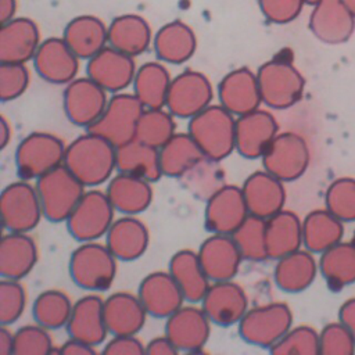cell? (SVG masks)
I'll list each match as a JSON object with an SVG mask.
<instances>
[{
  "label": "cell",
  "instance_id": "obj_52",
  "mask_svg": "<svg viewBox=\"0 0 355 355\" xmlns=\"http://www.w3.org/2000/svg\"><path fill=\"white\" fill-rule=\"evenodd\" d=\"M304 4L305 0H258L265 19L276 25L293 22L301 14Z\"/></svg>",
  "mask_w": 355,
  "mask_h": 355
},
{
  "label": "cell",
  "instance_id": "obj_20",
  "mask_svg": "<svg viewBox=\"0 0 355 355\" xmlns=\"http://www.w3.org/2000/svg\"><path fill=\"white\" fill-rule=\"evenodd\" d=\"M219 104L236 118L251 112L262 104L257 72L240 67L227 72L218 85Z\"/></svg>",
  "mask_w": 355,
  "mask_h": 355
},
{
  "label": "cell",
  "instance_id": "obj_12",
  "mask_svg": "<svg viewBox=\"0 0 355 355\" xmlns=\"http://www.w3.org/2000/svg\"><path fill=\"white\" fill-rule=\"evenodd\" d=\"M214 87L200 71L184 69L172 78L165 108L176 118L190 119L212 104Z\"/></svg>",
  "mask_w": 355,
  "mask_h": 355
},
{
  "label": "cell",
  "instance_id": "obj_33",
  "mask_svg": "<svg viewBox=\"0 0 355 355\" xmlns=\"http://www.w3.org/2000/svg\"><path fill=\"white\" fill-rule=\"evenodd\" d=\"M168 270L178 283L186 301L190 304L201 302L212 282L200 262L198 252L189 248L176 251L169 259Z\"/></svg>",
  "mask_w": 355,
  "mask_h": 355
},
{
  "label": "cell",
  "instance_id": "obj_19",
  "mask_svg": "<svg viewBox=\"0 0 355 355\" xmlns=\"http://www.w3.org/2000/svg\"><path fill=\"white\" fill-rule=\"evenodd\" d=\"M79 60L64 37H47L42 40L36 51L33 67L43 80L53 85H68L78 75Z\"/></svg>",
  "mask_w": 355,
  "mask_h": 355
},
{
  "label": "cell",
  "instance_id": "obj_26",
  "mask_svg": "<svg viewBox=\"0 0 355 355\" xmlns=\"http://www.w3.org/2000/svg\"><path fill=\"white\" fill-rule=\"evenodd\" d=\"M65 329L71 338H76L93 347L103 344L108 334L104 319V300L94 293L80 297L73 302Z\"/></svg>",
  "mask_w": 355,
  "mask_h": 355
},
{
  "label": "cell",
  "instance_id": "obj_40",
  "mask_svg": "<svg viewBox=\"0 0 355 355\" xmlns=\"http://www.w3.org/2000/svg\"><path fill=\"white\" fill-rule=\"evenodd\" d=\"M159 150L162 176L179 179L204 157L189 132H176Z\"/></svg>",
  "mask_w": 355,
  "mask_h": 355
},
{
  "label": "cell",
  "instance_id": "obj_41",
  "mask_svg": "<svg viewBox=\"0 0 355 355\" xmlns=\"http://www.w3.org/2000/svg\"><path fill=\"white\" fill-rule=\"evenodd\" d=\"M318 265L331 290H341L355 283V244L337 243L320 254Z\"/></svg>",
  "mask_w": 355,
  "mask_h": 355
},
{
  "label": "cell",
  "instance_id": "obj_28",
  "mask_svg": "<svg viewBox=\"0 0 355 355\" xmlns=\"http://www.w3.org/2000/svg\"><path fill=\"white\" fill-rule=\"evenodd\" d=\"M39 250L29 233L7 232L0 241V276L1 279L21 280L36 266Z\"/></svg>",
  "mask_w": 355,
  "mask_h": 355
},
{
  "label": "cell",
  "instance_id": "obj_13",
  "mask_svg": "<svg viewBox=\"0 0 355 355\" xmlns=\"http://www.w3.org/2000/svg\"><path fill=\"white\" fill-rule=\"evenodd\" d=\"M108 92L89 76L75 78L65 85L62 107L67 119L80 128L92 126L104 112L108 104Z\"/></svg>",
  "mask_w": 355,
  "mask_h": 355
},
{
  "label": "cell",
  "instance_id": "obj_15",
  "mask_svg": "<svg viewBox=\"0 0 355 355\" xmlns=\"http://www.w3.org/2000/svg\"><path fill=\"white\" fill-rule=\"evenodd\" d=\"M248 215L241 187L225 184L205 201L204 225L209 233L233 234Z\"/></svg>",
  "mask_w": 355,
  "mask_h": 355
},
{
  "label": "cell",
  "instance_id": "obj_45",
  "mask_svg": "<svg viewBox=\"0 0 355 355\" xmlns=\"http://www.w3.org/2000/svg\"><path fill=\"white\" fill-rule=\"evenodd\" d=\"M175 115L166 108H144L136 129V139L161 148L175 133Z\"/></svg>",
  "mask_w": 355,
  "mask_h": 355
},
{
  "label": "cell",
  "instance_id": "obj_46",
  "mask_svg": "<svg viewBox=\"0 0 355 355\" xmlns=\"http://www.w3.org/2000/svg\"><path fill=\"white\" fill-rule=\"evenodd\" d=\"M326 209L343 222L355 220V179L338 178L326 190Z\"/></svg>",
  "mask_w": 355,
  "mask_h": 355
},
{
  "label": "cell",
  "instance_id": "obj_35",
  "mask_svg": "<svg viewBox=\"0 0 355 355\" xmlns=\"http://www.w3.org/2000/svg\"><path fill=\"white\" fill-rule=\"evenodd\" d=\"M318 270L319 265L313 252L300 248L276 259L273 280L284 293H301L313 283Z\"/></svg>",
  "mask_w": 355,
  "mask_h": 355
},
{
  "label": "cell",
  "instance_id": "obj_54",
  "mask_svg": "<svg viewBox=\"0 0 355 355\" xmlns=\"http://www.w3.org/2000/svg\"><path fill=\"white\" fill-rule=\"evenodd\" d=\"M178 352V348L166 334L154 337L146 344V354L148 355H173Z\"/></svg>",
  "mask_w": 355,
  "mask_h": 355
},
{
  "label": "cell",
  "instance_id": "obj_31",
  "mask_svg": "<svg viewBox=\"0 0 355 355\" xmlns=\"http://www.w3.org/2000/svg\"><path fill=\"white\" fill-rule=\"evenodd\" d=\"M105 194L116 212L137 215L146 211L153 201L151 182L118 172L107 182Z\"/></svg>",
  "mask_w": 355,
  "mask_h": 355
},
{
  "label": "cell",
  "instance_id": "obj_25",
  "mask_svg": "<svg viewBox=\"0 0 355 355\" xmlns=\"http://www.w3.org/2000/svg\"><path fill=\"white\" fill-rule=\"evenodd\" d=\"M197 252L211 282L232 280L239 273L243 257L232 234L211 233Z\"/></svg>",
  "mask_w": 355,
  "mask_h": 355
},
{
  "label": "cell",
  "instance_id": "obj_27",
  "mask_svg": "<svg viewBox=\"0 0 355 355\" xmlns=\"http://www.w3.org/2000/svg\"><path fill=\"white\" fill-rule=\"evenodd\" d=\"M105 244L118 261L130 262L147 251L150 232L136 215H123L112 222L105 234Z\"/></svg>",
  "mask_w": 355,
  "mask_h": 355
},
{
  "label": "cell",
  "instance_id": "obj_34",
  "mask_svg": "<svg viewBox=\"0 0 355 355\" xmlns=\"http://www.w3.org/2000/svg\"><path fill=\"white\" fill-rule=\"evenodd\" d=\"M153 39L147 19L137 14L118 15L108 25V44L133 58L146 53Z\"/></svg>",
  "mask_w": 355,
  "mask_h": 355
},
{
  "label": "cell",
  "instance_id": "obj_18",
  "mask_svg": "<svg viewBox=\"0 0 355 355\" xmlns=\"http://www.w3.org/2000/svg\"><path fill=\"white\" fill-rule=\"evenodd\" d=\"M279 133V123L270 111L257 108L236 118V151L247 159L262 158Z\"/></svg>",
  "mask_w": 355,
  "mask_h": 355
},
{
  "label": "cell",
  "instance_id": "obj_17",
  "mask_svg": "<svg viewBox=\"0 0 355 355\" xmlns=\"http://www.w3.org/2000/svg\"><path fill=\"white\" fill-rule=\"evenodd\" d=\"M135 58L110 44L87 60L86 73L108 93H119L133 85L136 76Z\"/></svg>",
  "mask_w": 355,
  "mask_h": 355
},
{
  "label": "cell",
  "instance_id": "obj_7",
  "mask_svg": "<svg viewBox=\"0 0 355 355\" xmlns=\"http://www.w3.org/2000/svg\"><path fill=\"white\" fill-rule=\"evenodd\" d=\"M67 146L49 132H32L15 150V168L21 179L37 180L40 176L64 164Z\"/></svg>",
  "mask_w": 355,
  "mask_h": 355
},
{
  "label": "cell",
  "instance_id": "obj_36",
  "mask_svg": "<svg viewBox=\"0 0 355 355\" xmlns=\"http://www.w3.org/2000/svg\"><path fill=\"white\" fill-rule=\"evenodd\" d=\"M302 245V220L290 209L266 219V248L270 259L288 255Z\"/></svg>",
  "mask_w": 355,
  "mask_h": 355
},
{
  "label": "cell",
  "instance_id": "obj_1",
  "mask_svg": "<svg viewBox=\"0 0 355 355\" xmlns=\"http://www.w3.org/2000/svg\"><path fill=\"white\" fill-rule=\"evenodd\" d=\"M64 165L86 187H97L108 182L116 169V147L86 130L67 144Z\"/></svg>",
  "mask_w": 355,
  "mask_h": 355
},
{
  "label": "cell",
  "instance_id": "obj_2",
  "mask_svg": "<svg viewBox=\"0 0 355 355\" xmlns=\"http://www.w3.org/2000/svg\"><path fill=\"white\" fill-rule=\"evenodd\" d=\"M187 132L212 159L223 161L236 151V116L220 104H211L190 118Z\"/></svg>",
  "mask_w": 355,
  "mask_h": 355
},
{
  "label": "cell",
  "instance_id": "obj_44",
  "mask_svg": "<svg viewBox=\"0 0 355 355\" xmlns=\"http://www.w3.org/2000/svg\"><path fill=\"white\" fill-rule=\"evenodd\" d=\"M243 259L262 262L269 258L266 248V219L248 215L232 234Z\"/></svg>",
  "mask_w": 355,
  "mask_h": 355
},
{
  "label": "cell",
  "instance_id": "obj_29",
  "mask_svg": "<svg viewBox=\"0 0 355 355\" xmlns=\"http://www.w3.org/2000/svg\"><path fill=\"white\" fill-rule=\"evenodd\" d=\"M147 316L137 294L116 291L104 300V319L111 336L137 334L144 327Z\"/></svg>",
  "mask_w": 355,
  "mask_h": 355
},
{
  "label": "cell",
  "instance_id": "obj_43",
  "mask_svg": "<svg viewBox=\"0 0 355 355\" xmlns=\"http://www.w3.org/2000/svg\"><path fill=\"white\" fill-rule=\"evenodd\" d=\"M72 308L73 302L67 293L57 288H50L42 291L35 298L32 316L33 320L40 326L49 330H57L67 326Z\"/></svg>",
  "mask_w": 355,
  "mask_h": 355
},
{
  "label": "cell",
  "instance_id": "obj_38",
  "mask_svg": "<svg viewBox=\"0 0 355 355\" xmlns=\"http://www.w3.org/2000/svg\"><path fill=\"white\" fill-rule=\"evenodd\" d=\"M172 76L164 62L148 61L137 68L133 93L144 108H165Z\"/></svg>",
  "mask_w": 355,
  "mask_h": 355
},
{
  "label": "cell",
  "instance_id": "obj_5",
  "mask_svg": "<svg viewBox=\"0 0 355 355\" xmlns=\"http://www.w3.org/2000/svg\"><path fill=\"white\" fill-rule=\"evenodd\" d=\"M43 218L53 223L65 222L85 194V184L62 164L36 180Z\"/></svg>",
  "mask_w": 355,
  "mask_h": 355
},
{
  "label": "cell",
  "instance_id": "obj_37",
  "mask_svg": "<svg viewBox=\"0 0 355 355\" xmlns=\"http://www.w3.org/2000/svg\"><path fill=\"white\" fill-rule=\"evenodd\" d=\"M116 171L154 183L162 176L159 150L133 139L116 147Z\"/></svg>",
  "mask_w": 355,
  "mask_h": 355
},
{
  "label": "cell",
  "instance_id": "obj_9",
  "mask_svg": "<svg viewBox=\"0 0 355 355\" xmlns=\"http://www.w3.org/2000/svg\"><path fill=\"white\" fill-rule=\"evenodd\" d=\"M115 208L105 191L92 187L85 191L75 209L65 220L69 234L79 243L97 241L105 237L115 220Z\"/></svg>",
  "mask_w": 355,
  "mask_h": 355
},
{
  "label": "cell",
  "instance_id": "obj_30",
  "mask_svg": "<svg viewBox=\"0 0 355 355\" xmlns=\"http://www.w3.org/2000/svg\"><path fill=\"white\" fill-rule=\"evenodd\" d=\"M155 55L164 64L180 65L187 62L197 50V36L183 21H171L162 25L153 39Z\"/></svg>",
  "mask_w": 355,
  "mask_h": 355
},
{
  "label": "cell",
  "instance_id": "obj_14",
  "mask_svg": "<svg viewBox=\"0 0 355 355\" xmlns=\"http://www.w3.org/2000/svg\"><path fill=\"white\" fill-rule=\"evenodd\" d=\"M201 308L212 324L222 327L239 324L250 309L245 290L233 279L212 282L201 300Z\"/></svg>",
  "mask_w": 355,
  "mask_h": 355
},
{
  "label": "cell",
  "instance_id": "obj_24",
  "mask_svg": "<svg viewBox=\"0 0 355 355\" xmlns=\"http://www.w3.org/2000/svg\"><path fill=\"white\" fill-rule=\"evenodd\" d=\"M241 190L251 215L268 219L284 209V182L265 169L255 171L248 175L241 186Z\"/></svg>",
  "mask_w": 355,
  "mask_h": 355
},
{
  "label": "cell",
  "instance_id": "obj_32",
  "mask_svg": "<svg viewBox=\"0 0 355 355\" xmlns=\"http://www.w3.org/2000/svg\"><path fill=\"white\" fill-rule=\"evenodd\" d=\"M64 40L82 60H90L108 46V26L96 15H78L64 28Z\"/></svg>",
  "mask_w": 355,
  "mask_h": 355
},
{
  "label": "cell",
  "instance_id": "obj_53",
  "mask_svg": "<svg viewBox=\"0 0 355 355\" xmlns=\"http://www.w3.org/2000/svg\"><path fill=\"white\" fill-rule=\"evenodd\" d=\"M101 352L105 355H141L146 354V347L136 334L112 336V338L104 344Z\"/></svg>",
  "mask_w": 355,
  "mask_h": 355
},
{
  "label": "cell",
  "instance_id": "obj_6",
  "mask_svg": "<svg viewBox=\"0 0 355 355\" xmlns=\"http://www.w3.org/2000/svg\"><path fill=\"white\" fill-rule=\"evenodd\" d=\"M237 327L243 341L269 349L293 327V312L284 302L258 305L245 312Z\"/></svg>",
  "mask_w": 355,
  "mask_h": 355
},
{
  "label": "cell",
  "instance_id": "obj_47",
  "mask_svg": "<svg viewBox=\"0 0 355 355\" xmlns=\"http://www.w3.org/2000/svg\"><path fill=\"white\" fill-rule=\"evenodd\" d=\"M269 352L273 355H316L319 354V333L311 326L291 327Z\"/></svg>",
  "mask_w": 355,
  "mask_h": 355
},
{
  "label": "cell",
  "instance_id": "obj_56",
  "mask_svg": "<svg viewBox=\"0 0 355 355\" xmlns=\"http://www.w3.org/2000/svg\"><path fill=\"white\" fill-rule=\"evenodd\" d=\"M340 322L349 330L355 340V298L347 300L338 309Z\"/></svg>",
  "mask_w": 355,
  "mask_h": 355
},
{
  "label": "cell",
  "instance_id": "obj_60",
  "mask_svg": "<svg viewBox=\"0 0 355 355\" xmlns=\"http://www.w3.org/2000/svg\"><path fill=\"white\" fill-rule=\"evenodd\" d=\"M344 3V6L354 14L355 17V0H341Z\"/></svg>",
  "mask_w": 355,
  "mask_h": 355
},
{
  "label": "cell",
  "instance_id": "obj_16",
  "mask_svg": "<svg viewBox=\"0 0 355 355\" xmlns=\"http://www.w3.org/2000/svg\"><path fill=\"white\" fill-rule=\"evenodd\" d=\"M211 320L201 306L182 305L165 322V334L180 352H201L211 334Z\"/></svg>",
  "mask_w": 355,
  "mask_h": 355
},
{
  "label": "cell",
  "instance_id": "obj_48",
  "mask_svg": "<svg viewBox=\"0 0 355 355\" xmlns=\"http://www.w3.org/2000/svg\"><path fill=\"white\" fill-rule=\"evenodd\" d=\"M57 352L49 329L35 324H25L14 331L12 355H49Z\"/></svg>",
  "mask_w": 355,
  "mask_h": 355
},
{
  "label": "cell",
  "instance_id": "obj_59",
  "mask_svg": "<svg viewBox=\"0 0 355 355\" xmlns=\"http://www.w3.org/2000/svg\"><path fill=\"white\" fill-rule=\"evenodd\" d=\"M11 136H12V129H11L10 121L7 119L6 115H1L0 118V148L1 150H4L8 146Z\"/></svg>",
  "mask_w": 355,
  "mask_h": 355
},
{
  "label": "cell",
  "instance_id": "obj_58",
  "mask_svg": "<svg viewBox=\"0 0 355 355\" xmlns=\"http://www.w3.org/2000/svg\"><path fill=\"white\" fill-rule=\"evenodd\" d=\"M18 8V0H0V22H8L15 18Z\"/></svg>",
  "mask_w": 355,
  "mask_h": 355
},
{
  "label": "cell",
  "instance_id": "obj_61",
  "mask_svg": "<svg viewBox=\"0 0 355 355\" xmlns=\"http://www.w3.org/2000/svg\"><path fill=\"white\" fill-rule=\"evenodd\" d=\"M320 0H305V4H311V6H315L316 3H319Z\"/></svg>",
  "mask_w": 355,
  "mask_h": 355
},
{
  "label": "cell",
  "instance_id": "obj_3",
  "mask_svg": "<svg viewBox=\"0 0 355 355\" xmlns=\"http://www.w3.org/2000/svg\"><path fill=\"white\" fill-rule=\"evenodd\" d=\"M118 270V259L107 244L97 241L80 243L71 254L68 272L75 286L97 293L108 290Z\"/></svg>",
  "mask_w": 355,
  "mask_h": 355
},
{
  "label": "cell",
  "instance_id": "obj_11",
  "mask_svg": "<svg viewBox=\"0 0 355 355\" xmlns=\"http://www.w3.org/2000/svg\"><path fill=\"white\" fill-rule=\"evenodd\" d=\"M262 166L282 182L300 179L308 169L311 153L306 140L295 132H279L263 153Z\"/></svg>",
  "mask_w": 355,
  "mask_h": 355
},
{
  "label": "cell",
  "instance_id": "obj_51",
  "mask_svg": "<svg viewBox=\"0 0 355 355\" xmlns=\"http://www.w3.org/2000/svg\"><path fill=\"white\" fill-rule=\"evenodd\" d=\"M355 340L341 322L326 324L319 333V354L322 355H352Z\"/></svg>",
  "mask_w": 355,
  "mask_h": 355
},
{
  "label": "cell",
  "instance_id": "obj_57",
  "mask_svg": "<svg viewBox=\"0 0 355 355\" xmlns=\"http://www.w3.org/2000/svg\"><path fill=\"white\" fill-rule=\"evenodd\" d=\"M14 351V333L8 329V326L1 324L0 327V354L11 355Z\"/></svg>",
  "mask_w": 355,
  "mask_h": 355
},
{
  "label": "cell",
  "instance_id": "obj_8",
  "mask_svg": "<svg viewBox=\"0 0 355 355\" xmlns=\"http://www.w3.org/2000/svg\"><path fill=\"white\" fill-rule=\"evenodd\" d=\"M144 107L135 93L112 94L101 116L86 130L119 147L136 139V129Z\"/></svg>",
  "mask_w": 355,
  "mask_h": 355
},
{
  "label": "cell",
  "instance_id": "obj_42",
  "mask_svg": "<svg viewBox=\"0 0 355 355\" xmlns=\"http://www.w3.org/2000/svg\"><path fill=\"white\" fill-rule=\"evenodd\" d=\"M220 162L204 155L179 178L180 184L196 200L208 201L218 190L227 184L226 172Z\"/></svg>",
  "mask_w": 355,
  "mask_h": 355
},
{
  "label": "cell",
  "instance_id": "obj_50",
  "mask_svg": "<svg viewBox=\"0 0 355 355\" xmlns=\"http://www.w3.org/2000/svg\"><path fill=\"white\" fill-rule=\"evenodd\" d=\"M31 82V72L25 64L1 62L0 65V100L3 103L21 97Z\"/></svg>",
  "mask_w": 355,
  "mask_h": 355
},
{
  "label": "cell",
  "instance_id": "obj_39",
  "mask_svg": "<svg viewBox=\"0 0 355 355\" xmlns=\"http://www.w3.org/2000/svg\"><path fill=\"white\" fill-rule=\"evenodd\" d=\"M343 223L329 209L311 211L302 220V245L313 254H322L341 241Z\"/></svg>",
  "mask_w": 355,
  "mask_h": 355
},
{
  "label": "cell",
  "instance_id": "obj_49",
  "mask_svg": "<svg viewBox=\"0 0 355 355\" xmlns=\"http://www.w3.org/2000/svg\"><path fill=\"white\" fill-rule=\"evenodd\" d=\"M26 291L19 280L1 279L0 282V323L11 326L24 315Z\"/></svg>",
  "mask_w": 355,
  "mask_h": 355
},
{
  "label": "cell",
  "instance_id": "obj_23",
  "mask_svg": "<svg viewBox=\"0 0 355 355\" xmlns=\"http://www.w3.org/2000/svg\"><path fill=\"white\" fill-rule=\"evenodd\" d=\"M40 31L28 17H15L0 28V62L26 64L40 46Z\"/></svg>",
  "mask_w": 355,
  "mask_h": 355
},
{
  "label": "cell",
  "instance_id": "obj_10",
  "mask_svg": "<svg viewBox=\"0 0 355 355\" xmlns=\"http://www.w3.org/2000/svg\"><path fill=\"white\" fill-rule=\"evenodd\" d=\"M0 214L4 230L32 232L43 218L36 186L25 179L7 184L0 197Z\"/></svg>",
  "mask_w": 355,
  "mask_h": 355
},
{
  "label": "cell",
  "instance_id": "obj_4",
  "mask_svg": "<svg viewBox=\"0 0 355 355\" xmlns=\"http://www.w3.org/2000/svg\"><path fill=\"white\" fill-rule=\"evenodd\" d=\"M257 78L262 103L270 110H287L302 98L305 79L290 60L277 57L263 62Z\"/></svg>",
  "mask_w": 355,
  "mask_h": 355
},
{
  "label": "cell",
  "instance_id": "obj_21",
  "mask_svg": "<svg viewBox=\"0 0 355 355\" xmlns=\"http://www.w3.org/2000/svg\"><path fill=\"white\" fill-rule=\"evenodd\" d=\"M309 29L326 44H341L354 33L355 17L341 0H320L309 15Z\"/></svg>",
  "mask_w": 355,
  "mask_h": 355
},
{
  "label": "cell",
  "instance_id": "obj_55",
  "mask_svg": "<svg viewBox=\"0 0 355 355\" xmlns=\"http://www.w3.org/2000/svg\"><path fill=\"white\" fill-rule=\"evenodd\" d=\"M96 352V347L71 337L57 348V354L61 355H93Z\"/></svg>",
  "mask_w": 355,
  "mask_h": 355
},
{
  "label": "cell",
  "instance_id": "obj_22",
  "mask_svg": "<svg viewBox=\"0 0 355 355\" xmlns=\"http://www.w3.org/2000/svg\"><path fill=\"white\" fill-rule=\"evenodd\" d=\"M137 295L153 318L166 319L186 301L169 270H155L143 277Z\"/></svg>",
  "mask_w": 355,
  "mask_h": 355
}]
</instances>
